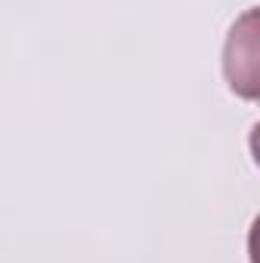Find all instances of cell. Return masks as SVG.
Masks as SVG:
<instances>
[{
    "label": "cell",
    "instance_id": "cell-1",
    "mask_svg": "<svg viewBox=\"0 0 260 263\" xmlns=\"http://www.w3.org/2000/svg\"><path fill=\"white\" fill-rule=\"evenodd\" d=\"M224 73L236 95L254 101L260 95V46H257V9H248L230 31L224 49Z\"/></svg>",
    "mask_w": 260,
    "mask_h": 263
}]
</instances>
